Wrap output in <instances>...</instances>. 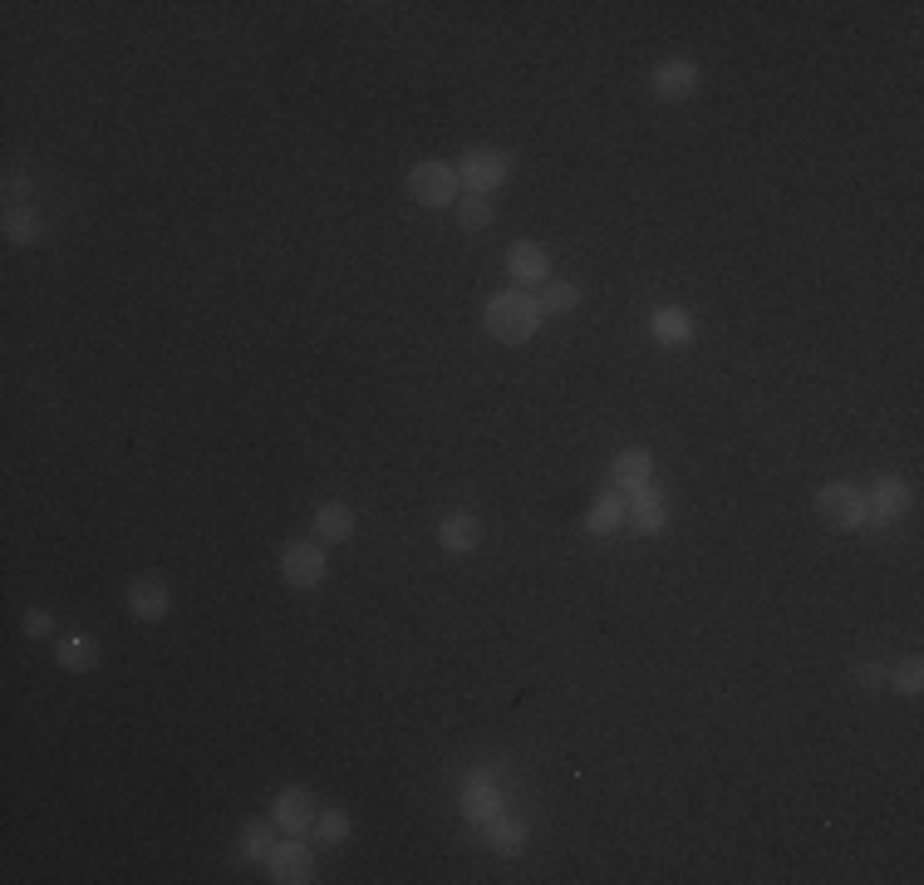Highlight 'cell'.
I'll use <instances>...</instances> for the list:
<instances>
[{
    "mask_svg": "<svg viewBox=\"0 0 924 885\" xmlns=\"http://www.w3.org/2000/svg\"><path fill=\"white\" fill-rule=\"evenodd\" d=\"M536 325H541V305L536 300H526V295H492V305H487V330H492V340H502V345H526L531 335H536Z\"/></svg>",
    "mask_w": 924,
    "mask_h": 885,
    "instance_id": "cell-1",
    "label": "cell"
},
{
    "mask_svg": "<svg viewBox=\"0 0 924 885\" xmlns=\"http://www.w3.org/2000/svg\"><path fill=\"white\" fill-rule=\"evenodd\" d=\"M816 512H821V522L831 531H856L861 522H866V497L856 492V487H841V482H831V487H821V497H816Z\"/></svg>",
    "mask_w": 924,
    "mask_h": 885,
    "instance_id": "cell-2",
    "label": "cell"
},
{
    "mask_svg": "<svg viewBox=\"0 0 924 885\" xmlns=\"http://www.w3.org/2000/svg\"><path fill=\"white\" fill-rule=\"evenodd\" d=\"M408 192L423 202V207H448L458 197V173L448 163H418L408 173Z\"/></svg>",
    "mask_w": 924,
    "mask_h": 885,
    "instance_id": "cell-3",
    "label": "cell"
},
{
    "mask_svg": "<svg viewBox=\"0 0 924 885\" xmlns=\"http://www.w3.org/2000/svg\"><path fill=\"white\" fill-rule=\"evenodd\" d=\"M281 566H286V581L295 590H315L320 581H325V551H320V546H305V541H295V546L286 551V561H281Z\"/></svg>",
    "mask_w": 924,
    "mask_h": 885,
    "instance_id": "cell-4",
    "label": "cell"
},
{
    "mask_svg": "<svg viewBox=\"0 0 924 885\" xmlns=\"http://www.w3.org/2000/svg\"><path fill=\"white\" fill-rule=\"evenodd\" d=\"M507 173H512V163L502 158V153H467L462 158V182L467 187H477V192H487V187H502L507 182Z\"/></svg>",
    "mask_w": 924,
    "mask_h": 885,
    "instance_id": "cell-5",
    "label": "cell"
},
{
    "mask_svg": "<svg viewBox=\"0 0 924 885\" xmlns=\"http://www.w3.org/2000/svg\"><path fill=\"white\" fill-rule=\"evenodd\" d=\"M693 89H698V64H689V59H674V64L654 69V94L659 99H684Z\"/></svg>",
    "mask_w": 924,
    "mask_h": 885,
    "instance_id": "cell-6",
    "label": "cell"
},
{
    "mask_svg": "<svg viewBox=\"0 0 924 885\" xmlns=\"http://www.w3.org/2000/svg\"><path fill=\"white\" fill-rule=\"evenodd\" d=\"M310 871H315V861H310L305 846H281V851H271V876L281 885L310 881Z\"/></svg>",
    "mask_w": 924,
    "mask_h": 885,
    "instance_id": "cell-7",
    "label": "cell"
},
{
    "mask_svg": "<svg viewBox=\"0 0 924 885\" xmlns=\"http://www.w3.org/2000/svg\"><path fill=\"white\" fill-rule=\"evenodd\" d=\"M866 507H875V517L895 522V517L910 507V487H905L900 477H880V482H875V497H870Z\"/></svg>",
    "mask_w": 924,
    "mask_h": 885,
    "instance_id": "cell-8",
    "label": "cell"
},
{
    "mask_svg": "<svg viewBox=\"0 0 924 885\" xmlns=\"http://www.w3.org/2000/svg\"><path fill=\"white\" fill-rule=\"evenodd\" d=\"M276 822L286 826V831H305V826L315 822V802H310L300 787H286L281 802H276Z\"/></svg>",
    "mask_w": 924,
    "mask_h": 885,
    "instance_id": "cell-9",
    "label": "cell"
},
{
    "mask_svg": "<svg viewBox=\"0 0 924 885\" xmlns=\"http://www.w3.org/2000/svg\"><path fill=\"white\" fill-rule=\"evenodd\" d=\"M128 605H133L138 620H158V615L168 610V586H163V581H133Z\"/></svg>",
    "mask_w": 924,
    "mask_h": 885,
    "instance_id": "cell-10",
    "label": "cell"
},
{
    "mask_svg": "<svg viewBox=\"0 0 924 885\" xmlns=\"http://www.w3.org/2000/svg\"><path fill=\"white\" fill-rule=\"evenodd\" d=\"M546 271H551V261H546V251L536 241H517L512 246V276L517 281H546Z\"/></svg>",
    "mask_w": 924,
    "mask_h": 885,
    "instance_id": "cell-11",
    "label": "cell"
},
{
    "mask_svg": "<svg viewBox=\"0 0 924 885\" xmlns=\"http://www.w3.org/2000/svg\"><path fill=\"white\" fill-rule=\"evenodd\" d=\"M625 512H630V522H635L639 531H664V517H669V512H664V502H659L649 487H635V497H630V507H625Z\"/></svg>",
    "mask_w": 924,
    "mask_h": 885,
    "instance_id": "cell-12",
    "label": "cell"
},
{
    "mask_svg": "<svg viewBox=\"0 0 924 885\" xmlns=\"http://www.w3.org/2000/svg\"><path fill=\"white\" fill-rule=\"evenodd\" d=\"M59 664L74 669V674H89V669L99 664V645H94L89 635H69V640L59 645Z\"/></svg>",
    "mask_w": 924,
    "mask_h": 885,
    "instance_id": "cell-13",
    "label": "cell"
},
{
    "mask_svg": "<svg viewBox=\"0 0 924 885\" xmlns=\"http://www.w3.org/2000/svg\"><path fill=\"white\" fill-rule=\"evenodd\" d=\"M315 531H320L325 541H345L349 531H354V512H349L345 502H325V507L315 512Z\"/></svg>",
    "mask_w": 924,
    "mask_h": 885,
    "instance_id": "cell-14",
    "label": "cell"
},
{
    "mask_svg": "<svg viewBox=\"0 0 924 885\" xmlns=\"http://www.w3.org/2000/svg\"><path fill=\"white\" fill-rule=\"evenodd\" d=\"M649 453H625V458H615V468H610V482L615 487H625V492H635V487H644L649 482Z\"/></svg>",
    "mask_w": 924,
    "mask_h": 885,
    "instance_id": "cell-15",
    "label": "cell"
},
{
    "mask_svg": "<svg viewBox=\"0 0 924 885\" xmlns=\"http://www.w3.org/2000/svg\"><path fill=\"white\" fill-rule=\"evenodd\" d=\"M482 541V527H477V517H467V512H453L448 522H443V546L448 551H472Z\"/></svg>",
    "mask_w": 924,
    "mask_h": 885,
    "instance_id": "cell-16",
    "label": "cell"
},
{
    "mask_svg": "<svg viewBox=\"0 0 924 885\" xmlns=\"http://www.w3.org/2000/svg\"><path fill=\"white\" fill-rule=\"evenodd\" d=\"M620 522H630V512H625V502H620V497H600V502L590 507V517H585V527L595 531V536L620 531Z\"/></svg>",
    "mask_w": 924,
    "mask_h": 885,
    "instance_id": "cell-17",
    "label": "cell"
},
{
    "mask_svg": "<svg viewBox=\"0 0 924 885\" xmlns=\"http://www.w3.org/2000/svg\"><path fill=\"white\" fill-rule=\"evenodd\" d=\"M654 335H659L664 345H684L693 335V320L684 310H654Z\"/></svg>",
    "mask_w": 924,
    "mask_h": 885,
    "instance_id": "cell-18",
    "label": "cell"
},
{
    "mask_svg": "<svg viewBox=\"0 0 924 885\" xmlns=\"http://www.w3.org/2000/svg\"><path fill=\"white\" fill-rule=\"evenodd\" d=\"M576 305H580L576 286H566V281H551V286H541V310H546V315H566V310H576Z\"/></svg>",
    "mask_w": 924,
    "mask_h": 885,
    "instance_id": "cell-19",
    "label": "cell"
},
{
    "mask_svg": "<svg viewBox=\"0 0 924 885\" xmlns=\"http://www.w3.org/2000/svg\"><path fill=\"white\" fill-rule=\"evenodd\" d=\"M5 236L20 241V246H30V241L40 236V222H35L30 212H5Z\"/></svg>",
    "mask_w": 924,
    "mask_h": 885,
    "instance_id": "cell-20",
    "label": "cell"
},
{
    "mask_svg": "<svg viewBox=\"0 0 924 885\" xmlns=\"http://www.w3.org/2000/svg\"><path fill=\"white\" fill-rule=\"evenodd\" d=\"M458 217H462V227H467V232H482V227L492 222V212H487V202H482V197H462Z\"/></svg>",
    "mask_w": 924,
    "mask_h": 885,
    "instance_id": "cell-21",
    "label": "cell"
},
{
    "mask_svg": "<svg viewBox=\"0 0 924 885\" xmlns=\"http://www.w3.org/2000/svg\"><path fill=\"white\" fill-rule=\"evenodd\" d=\"M467 812H472V817H492V812H497V797H492V787H487V782H472V792H467Z\"/></svg>",
    "mask_w": 924,
    "mask_h": 885,
    "instance_id": "cell-22",
    "label": "cell"
},
{
    "mask_svg": "<svg viewBox=\"0 0 924 885\" xmlns=\"http://www.w3.org/2000/svg\"><path fill=\"white\" fill-rule=\"evenodd\" d=\"M241 851H246L251 861H261V856L271 851V826H266V822L251 826V831H246V846H241Z\"/></svg>",
    "mask_w": 924,
    "mask_h": 885,
    "instance_id": "cell-23",
    "label": "cell"
},
{
    "mask_svg": "<svg viewBox=\"0 0 924 885\" xmlns=\"http://www.w3.org/2000/svg\"><path fill=\"white\" fill-rule=\"evenodd\" d=\"M345 836H349L345 812H325V817H320V841H330V846H335V841H345Z\"/></svg>",
    "mask_w": 924,
    "mask_h": 885,
    "instance_id": "cell-24",
    "label": "cell"
},
{
    "mask_svg": "<svg viewBox=\"0 0 924 885\" xmlns=\"http://www.w3.org/2000/svg\"><path fill=\"white\" fill-rule=\"evenodd\" d=\"M895 684H900L905 694H920V684H924V664H920V659H905V664H900V679H895Z\"/></svg>",
    "mask_w": 924,
    "mask_h": 885,
    "instance_id": "cell-25",
    "label": "cell"
},
{
    "mask_svg": "<svg viewBox=\"0 0 924 885\" xmlns=\"http://www.w3.org/2000/svg\"><path fill=\"white\" fill-rule=\"evenodd\" d=\"M492 846H497V851H517V846H521V826L497 822V826H492Z\"/></svg>",
    "mask_w": 924,
    "mask_h": 885,
    "instance_id": "cell-26",
    "label": "cell"
},
{
    "mask_svg": "<svg viewBox=\"0 0 924 885\" xmlns=\"http://www.w3.org/2000/svg\"><path fill=\"white\" fill-rule=\"evenodd\" d=\"M25 630H30V635H50V615H45V610H30V615H25Z\"/></svg>",
    "mask_w": 924,
    "mask_h": 885,
    "instance_id": "cell-27",
    "label": "cell"
}]
</instances>
